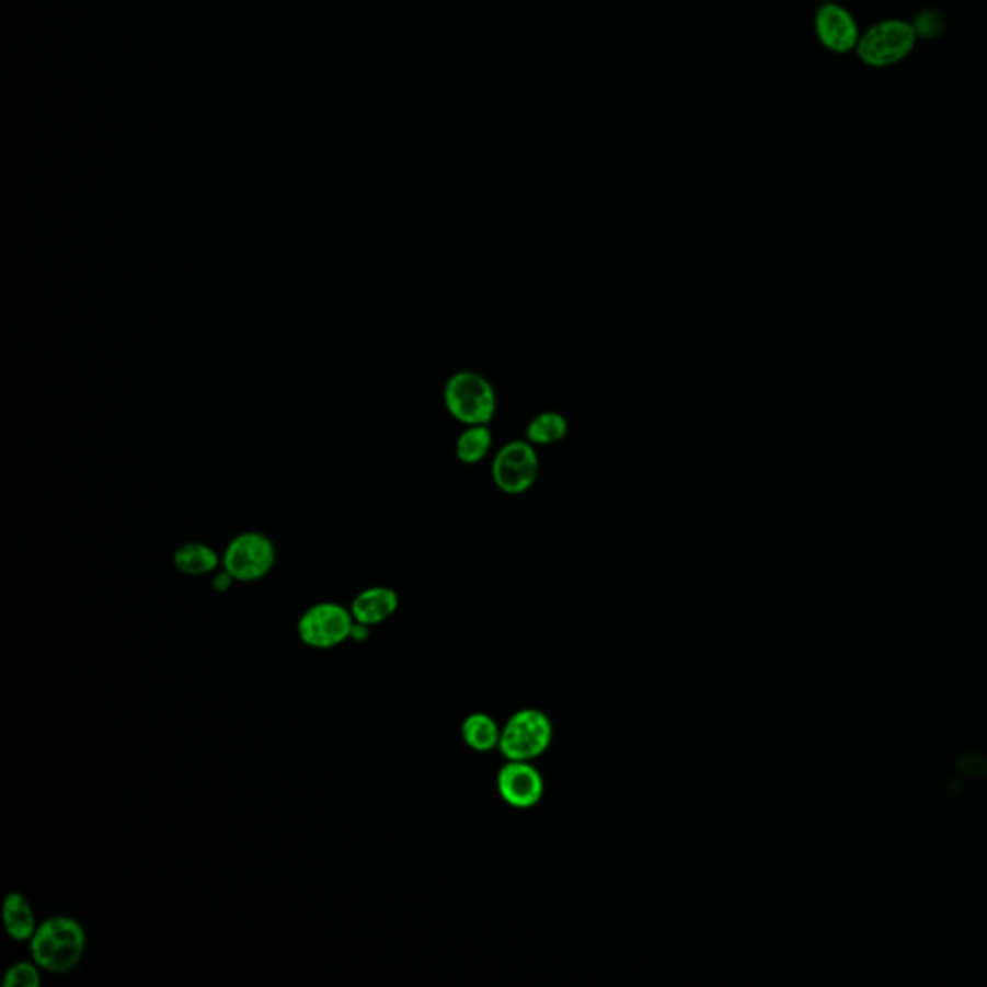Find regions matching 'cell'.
<instances>
[{
	"mask_svg": "<svg viewBox=\"0 0 987 987\" xmlns=\"http://www.w3.org/2000/svg\"><path fill=\"white\" fill-rule=\"evenodd\" d=\"M916 30L905 20H883L872 25L859 41L860 60L872 68L897 65L913 53Z\"/></svg>",
	"mask_w": 987,
	"mask_h": 987,
	"instance_id": "obj_6",
	"label": "cell"
},
{
	"mask_svg": "<svg viewBox=\"0 0 987 987\" xmlns=\"http://www.w3.org/2000/svg\"><path fill=\"white\" fill-rule=\"evenodd\" d=\"M461 735L467 747L477 753H489L492 748H498L502 730L489 714H471L463 722Z\"/></svg>",
	"mask_w": 987,
	"mask_h": 987,
	"instance_id": "obj_14",
	"label": "cell"
},
{
	"mask_svg": "<svg viewBox=\"0 0 987 987\" xmlns=\"http://www.w3.org/2000/svg\"><path fill=\"white\" fill-rule=\"evenodd\" d=\"M2 920L4 930L14 941H30L37 930V920L33 913L32 903L22 893L12 892L2 903Z\"/></svg>",
	"mask_w": 987,
	"mask_h": 987,
	"instance_id": "obj_12",
	"label": "cell"
},
{
	"mask_svg": "<svg viewBox=\"0 0 987 987\" xmlns=\"http://www.w3.org/2000/svg\"><path fill=\"white\" fill-rule=\"evenodd\" d=\"M354 623L349 608L336 602L314 604L299 618V641L314 651H332L352 639Z\"/></svg>",
	"mask_w": 987,
	"mask_h": 987,
	"instance_id": "obj_5",
	"label": "cell"
},
{
	"mask_svg": "<svg viewBox=\"0 0 987 987\" xmlns=\"http://www.w3.org/2000/svg\"><path fill=\"white\" fill-rule=\"evenodd\" d=\"M496 787L504 803L527 811L540 803L544 795V779L530 762L507 760L498 771Z\"/></svg>",
	"mask_w": 987,
	"mask_h": 987,
	"instance_id": "obj_8",
	"label": "cell"
},
{
	"mask_svg": "<svg viewBox=\"0 0 987 987\" xmlns=\"http://www.w3.org/2000/svg\"><path fill=\"white\" fill-rule=\"evenodd\" d=\"M278 550L273 538L259 530H245L233 537L222 554V570L232 575L236 583H257L276 565Z\"/></svg>",
	"mask_w": 987,
	"mask_h": 987,
	"instance_id": "obj_4",
	"label": "cell"
},
{
	"mask_svg": "<svg viewBox=\"0 0 987 987\" xmlns=\"http://www.w3.org/2000/svg\"><path fill=\"white\" fill-rule=\"evenodd\" d=\"M4 987H39L41 968L35 963H16L10 966L4 978Z\"/></svg>",
	"mask_w": 987,
	"mask_h": 987,
	"instance_id": "obj_16",
	"label": "cell"
},
{
	"mask_svg": "<svg viewBox=\"0 0 987 987\" xmlns=\"http://www.w3.org/2000/svg\"><path fill=\"white\" fill-rule=\"evenodd\" d=\"M540 474L537 448L525 440L507 441L492 461V481L504 494L517 496L529 492Z\"/></svg>",
	"mask_w": 987,
	"mask_h": 987,
	"instance_id": "obj_7",
	"label": "cell"
},
{
	"mask_svg": "<svg viewBox=\"0 0 987 987\" xmlns=\"http://www.w3.org/2000/svg\"><path fill=\"white\" fill-rule=\"evenodd\" d=\"M570 433V423L558 411H544L538 413L537 417L530 421L525 431V438L532 446H554L567 436Z\"/></svg>",
	"mask_w": 987,
	"mask_h": 987,
	"instance_id": "obj_13",
	"label": "cell"
},
{
	"mask_svg": "<svg viewBox=\"0 0 987 987\" xmlns=\"http://www.w3.org/2000/svg\"><path fill=\"white\" fill-rule=\"evenodd\" d=\"M236 581H233L232 575L228 573L226 570H220L215 573V578H213V588L217 590V593H226L230 586L233 585Z\"/></svg>",
	"mask_w": 987,
	"mask_h": 987,
	"instance_id": "obj_17",
	"label": "cell"
},
{
	"mask_svg": "<svg viewBox=\"0 0 987 987\" xmlns=\"http://www.w3.org/2000/svg\"><path fill=\"white\" fill-rule=\"evenodd\" d=\"M88 936L76 918L53 916L37 926L30 940L33 963L50 974L72 972L85 955Z\"/></svg>",
	"mask_w": 987,
	"mask_h": 987,
	"instance_id": "obj_1",
	"label": "cell"
},
{
	"mask_svg": "<svg viewBox=\"0 0 987 987\" xmlns=\"http://www.w3.org/2000/svg\"><path fill=\"white\" fill-rule=\"evenodd\" d=\"M400 608V596L388 586H370L352 600V616L357 623L375 627L392 618Z\"/></svg>",
	"mask_w": 987,
	"mask_h": 987,
	"instance_id": "obj_10",
	"label": "cell"
},
{
	"mask_svg": "<svg viewBox=\"0 0 987 987\" xmlns=\"http://www.w3.org/2000/svg\"><path fill=\"white\" fill-rule=\"evenodd\" d=\"M816 35L827 50L837 55L851 53L852 48L859 47V25L849 10L834 2H826L819 7L816 14Z\"/></svg>",
	"mask_w": 987,
	"mask_h": 987,
	"instance_id": "obj_9",
	"label": "cell"
},
{
	"mask_svg": "<svg viewBox=\"0 0 987 987\" xmlns=\"http://www.w3.org/2000/svg\"><path fill=\"white\" fill-rule=\"evenodd\" d=\"M492 448V431L489 425H469L456 440V456L461 463L477 466L486 458Z\"/></svg>",
	"mask_w": 987,
	"mask_h": 987,
	"instance_id": "obj_15",
	"label": "cell"
},
{
	"mask_svg": "<svg viewBox=\"0 0 987 987\" xmlns=\"http://www.w3.org/2000/svg\"><path fill=\"white\" fill-rule=\"evenodd\" d=\"M174 567L187 577H203L222 567V558L205 542H185L174 552Z\"/></svg>",
	"mask_w": 987,
	"mask_h": 987,
	"instance_id": "obj_11",
	"label": "cell"
},
{
	"mask_svg": "<svg viewBox=\"0 0 987 987\" xmlns=\"http://www.w3.org/2000/svg\"><path fill=\"white\" fill-rule=\"evenodd\" d=\"M444 405L461 425H489L496 415L498 398L489 378L474 370H458L444 386Z\"/></svg>",
	"mask_w": 987,
	"mask_h": 987,
	"instance_id": "obj_2",
	"label": "cell"
},
{
	"mask_svg": "<svg viewBox=\"0 0 987 987\" xmlns=\"http://www.w3.org/2000/svg\"><path fill=\"white\" fill-rule=\"evenodd\" d=\"M554 727L544 712L540 710H519L507 720L502 737H500V753L506 760H521L530 762L538 756L544 755L552 745Z\"/></svg>",
	"mask_w": 987,
	"mask_h": 987,
	"instance_id": "obj_3",
	"label": "cell"
}]
</instances>
